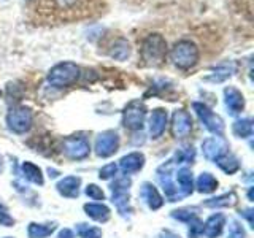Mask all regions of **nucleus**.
Instances as JSON below:
<instances>
[{"label":"nucleus","instance_id":"f257e3e1","mask_svg":"<svg viewBox=\"0 0 254 238\" xmlns=\"http://www.w3.org/2000/svg\"><path fill=\"white\" fill-rule=\"evenodd\" d=\"M198 48L194 42L190 40H180L173 45L170 50V59L175 63V67L181 70H189L192 68L198 62Z\"/></svg>","mask_w":254,"mask_h":238},{"label":"nucleus","instance_id":"f03ea898","mask_svg":"<svg viewBox=\"0 0 254 238\" xmlns=\"http://www.w3.org/2000/svg\"><path fill=\"white\" fill-rule=\"evenodd\" d=\"M167 56V42L161 34H151L141 43V59L148 65H159Z\"/></svg>","mask_w":254,"mask_h":238},{"label":"nucleus","instance_id":"7ed1b4c3","mask_svg":"<svg viewBox=\"0 0 254 238\" xmlns=\"http://www.w3.org/2000/svg\"><path fill=\"white\" fill-rule=\"evenodd\" d=\"M79 67L73 62H61L58 65H54L50 73H48V83L53 87H68L75 84L79 78Z\"/></svg>","mask_w":254,"mask_h":238},{"label":"nucleus","instance_id":"20e7f679","mask_svg":"<svg viewBox=\"0 0 254 238\" xmlns=\"http://www.w3.org/2000/svg\"><path fill=\"white\" fill-rule=\"evenodd\" d=\"M32 122H34V116H32V111L26 107H13L6 115L8 129L14 133L29 132Z\"/></svg>","mask_w":254,"mask_h":238},{"label":"nucleus","instance_id":"39448f33","mask_svg":"<svg viewBox=\"0 0 254 238\" xmlns=\"http://www.w3.org/2000/svg\"><path fill=\"white\" fill-rule=\"evenodd\" d=\"M146 118V107L140 100H133L127 105L123 111V124L126 129L140 130L145 124Z\"/></svg>","mask_w":254,"mask_h":238},{"label":"nucleus","instance_id":"423d86ee","mask_svg":"<svg viewBox=\"0 0 254 238\" xmlns=\"http://www.w3.org/2000/svg\"><path fill=\"white\" fill-rule=\"evenodd\" d=\"M192 108L195 111V115L198 116V119L202 121V124L205 125L206 130L218 135V137H222V133H224V121H222L218 115H214L208 107L203 105L200 102H195Z\"/></svg>","mask_w":254,"mask_h":238},{"label":"nucleus","instance_id":"0eeeda50","mask_svg":"<svg viewBox=\"0 0 254 238\" xmlns=\"http://www.w3.org/2000/svg\"><path fill=\"white\" fill-rule=\"evenodd\" d=\"M64 153L73 161H83L91 153L89 141L84 137H70L64 141Z\"/></svg>","mask_w":254,"mask_h":238},{"label":"nucleus","instance_id":"6e6552de","mask_svg":"<svg viewBox=\"0 0 254 238\" xmlns=\"http://www.w3.org/2000/svg\"><path fill=\"white\" fill-rule=\"evenodd\" d=\"M119 148V137L113 130L102 132L97 140H95V153L99 157H110L113 156Z\"/></svg>","mask_w":254,"mask_h":238},{"label":"nucleus","instance_id":"1a4fd4ad","mask_svg":"<svg viewBox=\"0 0 254 238\" xmlns=\"http://www.w3.org/2000/svg\"><path fill=\"white\" fill-rule=\"evenodd\" d=\"M192 130V118L185 110L175 111L172 116V132L175 138H186Z\"/></svg>","mask_w":254,"mask_h":238},{"label":"nucleus","instance_id":"9d476101","mask_svg":"<svg viewBox=\"0 0 254 238\" xmlns=\"http://www.w3.org/2000/svg\"><path fill=\"white\" fill-rule=\"evenodd\" d=\"M202 149H203V154H205L206 159H210V161H216L219 156L227 153L229 145H227V141L222 137L214 135V137L206 138L202 143Z\"/></svg>","mask_w":254,"mask_h":238},{"label":"nucleus","instance_id":"9b49d317","mask_svg":"<svg viewBox=\"0 0 254 238\" xmlns=\"http://www.w3.org/2000/svg\"><path fill=\"white\" fill-rule=\"evenodd\" d=\"M167 122H169V115L164 108H156L149 116V133L153 138L162 137L165 132Z\"/></svg>","mask_w":254,"mask_h":238},{"label":"nucleus","instance_id":"f8f14e48","mask_svg":"<svg viewBox=\"0 0 254 238\" xmlns=\"http://www.w3.org/2000/svg\"><path fill=\"white\" fill-rule=\"evenodd\" d=\"M224 102L230 115L242 113L245 108V97L243 94L237 89V87L229 86L224 89Z\"/></svg>","mask_w":254,"mask_h":238},{"label":"nucleus","instance_id":"ddd939ff","mask_svg":"<svg viewBox=\"0 0 254 238\" xmlns=\"http://www.w3.org/2000/svg\"><path fill=\"white\" fill-rule=\"evenodd\" d=\"M226 226V216L221 213H216L206 219V222L203 224V235L206 238H216L222 234Z\"/></svg>","mask_w":254,"mask_h":238},{"label":"nucleus","instance_id":"4468645a","mask_svg":"<svg viewBox=\"0 0 254 238\" xmlns=\"http://www.w3.org/2000/svg\"><path fill=\"white\" fill-rule=\"evenodd\" d=\"M119 165H121V170L127 175H133L137 173L143 169V165H145V156L141 153H130L124 156L121 161H119Z\"/></svg>","mask_w":254,"mask_h":238},{"label":"nucleus","instance_id":"2eb2a0df","mask_svg":"<svg viewBox=\"0 0 254 238\" xmlns=\"http://www.w3.org/2000/svg\"><path fill=\"white\" fill-rule=\"evenodd\" d=\"M79 186H81V178L65 177L58 182V190L61 195L67 198H76L79 195Z\"/></svg>","mask_w":254,"mask_h":238},{"label":"nucleus","instance_id":"dca6fc26","mask_svg":"<svg viewBox=\"0 0 254 238\" xmlns=\"http://www.w3.org/2000/svg\"><path fill=\"white\" fill-rule=\"evenodd\" d=\"M141 197H143V200L148 203V206L151 210H159L164 205L162 195L159 194V190L156 189V186H153L151 182H143Z\"/></svg>","mask_w":254,"mask_h":238},{"label":"nucleus","instance_id":"f3484780","mask_svg":"<svg viewBox=\"0 0 254 238\" xmlns=\"http://www.w3.org/2000/svg\"><path fill=\"white\" fill-rule=\"evenodd\" d=\"M177 184L180 186L178 189L181 190V195H189L194 190V178L192 172L188 167H183L177 173Z\"/></svg>","mask_w":254,"mask_h":238},{"label":"nucleus","instance_id":"a211bd4d","mask_svg":"<svg viewBox=\"0 0 254 238\" xmlns=\"http://www.w3.org/2000/svg\"><path fill=\"white\" fill-rule=\"evenodd\" d=\"M84 211L91 219L97 222H107L110 219V208L103 203H86Z\"/></svg>","mask_w":254,"mask_h":238},{"label":"nucleus","instance_id":"6ab92c4d","mask_svg":"<svg viewBox=\"0 0 254 238\" xmlns=\"http://www.w3.org/2000/svg\"><path fill=\"white\" fill-rule=\"evenodd\" d=\"M130 51L132 50H130L129 42L124 38H118L116 42L110 46L108 54H110V58L115 60H126L130 56Z\"/></svg>","mask_w":254,"mask_h":238},{"label":"nucleus","instance_id":"aec40b11","mask_svg":"<svg viewBox=\"0 0 254 238\" xmlns=\"http://www.w3.org/2000/svg\"><path fill=\"white\" fill-rule=\"evenodd\" d=\"M56 230L54 222H48V224H37V222H32L27 227V234L29 238H46L50 237Z\"/></svg>","mask_w":254,"mask_h":238},{"label":"nucleus","instance_id":"412c9836","mask_svg":"<svg viewBox=\"0 0 254 238\" xmlns=\"http://www.w3.org/2000/svg\"><path fill=\"white\" fill-rule=\"evenodd\" d=\"M235 203H237V194L227 192V194H222L219 197L206 200L205 206H208V208H229V206H234Z\"/></svg>","mask_w":254,"mask_h":238},{"label":"nucleus","instance_id":"4be33fe9","mask_svg":"<svg viewBox=\"0 0 254 238\" xmlns=\"http://www.w3.org/2000/svg\"><path fill=\"white\" fill-rule=\"evenodd\" d=\"M214 162H216L219 169L224 172V173H227V175H232V173L240 170V164H238V159L235 156H232V154H229V153L219 156Z\"/></svg>","mask_w":254,"mask_h":238},{"label":"nucleus","instance_id":"5701e85b","mask_svg":"<svg viewBox=\"0 0 254 238\" xmlns=\"http://www.w3.org/2000/svg\"><path fill=\"white\" fill-rule=\"evenodd\" d=\"M218 187V179L211 173H202L197 179V190L202 194H211Z\"/></svg>","mask_w":254,"mask_h":238},{"label":"nucleus","instance_id":"b1692460","mask_svg":"<svg viewBox=\"0 0 254 238\" xmlns=\"http://www.w3.org/2000/svg\"><path fill=\"white\" fill-rule=\"evenodd\" d=\"M234 71H235V67L232 63H224V65L213 68L211 73L206 76V79H208V81H213V83H221V81H224V79H227L229 76H232Z\"/></svg>","mask_w":254,"mask_h":238},{"label":"nucleus","instance_id":"393cba45","mask_svg":"<svg viewBox=\"0 0 254 238\" xmlns=\"http://www.w3.org/2000/svg\"><path fill=\"white\" fill-rule=\"evenodd\" d=\"M232 132L238 138H250L253 135V121L248 118L238 119L232 125Z\"/></svg>","mask_w":254,"mask_h":238},{"label":"nucleus","instance_id":"a878e982","mask_svg":"<svg viewBox=\"0 0 254 238\" xmlns=\"http://www.w3.org/2000/svg\"><path fill=\"white\" fill-rule=\"evenodd\" d=\"M22 173L24 177H26V179L35 182V184H43V173L42 170H40V167H37L35 164L32 162H24L22 164Z\"/></svg>","mask_w":254,"mask_h":238},{"label":"nucleus","instance_id":"bb28decb","mask_svg":"<svg viewBox=\"0 0 254 238\" xmlns=\"http://www.w3.org/2000/svg\"><path fill=\"white\" fill-rule=\"evenodd\" d=\"M197 208H190V206H186V208H178V210H175L172 211V218L175 219H178L181 222H189V221H192L194 218H197Z\"/></svg>","mask_w":254,"mask_h":238},{"label":"nucleus","instance_id":"cd10ccee","mask_svg":"<svg viewBox=\"0 0 254 238\" xmlns=\"http://www.w3.org/2000/svg\"><path fill=\"white\" fill-rule=\"evenodd\" d=\"M76 234L81 238H102V230L97 227H89L87 224H78Z\"/></svg>","mask_w":254,"mask_h":238},{"label":"nucleus","instance_id":"c85d7f7f","mask_svg":"<svg viewBox=\"0 0 254 238\" xmlns=\"http://www.w3.org/2000/svg\"><path fill=\"white\" fill-rule=\"evenodd\" d=\"M194 157H195V151H194L192 146H185V148L178 149V153H177V161H178V164L192 162Z\"/></svg>","mask_w":254,"mask_h":238},{"label":"nucleus","instance_id":"c756f323","mask_svg":"<svg viewBox=\"0 0 254 238\" xmlns=\"http://www.w3.org/2000/svg\"><path fill=\"white\" fill-rule=\"evenodd\" d=\"M203 235V222L194 218L192 221H189V237L190 238H200Z\"/></svg>","mask_w":254,"mask_h":238},{"label":"nucleus","instance_id":"7c9ffc66","mask_svg":"<svg viewBox=\"0 0 254 238\" xmlns=\"http://www.w3.org/2000/svg\"><path fill=\"white\" fill-rule=\"evenodd\" d=\"M110 187H111V190H113V194H116V192H127L129 187H130V178H127V175H126V177L118 178Z\"/></svg>","mask_w":254,"mask_h":238},{"label":"nucleus","instance_id":"2f4dec72","mask_svg":"<svg viewBox=\"0 0 254 238\" xmlns=\"http://www.w3.org/2000/svg\"><path fill=\"white\" fill-rule=\"evenodd\" d=\"M227 238H245V229L240 222H237V221L230 222Z\"/></svg>","mask_w":254,"mask_h":238},{"label":"nucleus","instance_id":"473e14b6","mask_svg":"<svg viewBox=\"0 0 254 238\" xmlns=\"http://www.w3.org/2000/svg\"><path fill=\"white\" fill-rule=\"evenodd\" d=\"M14 224V219L11 218V214L8 213V208L0 203V226H5V227H11Z\"/></svg>","mask_w":254,"mask_h":238},{"label":"nucleus","instance_id":"72a5a7b5","mask_svg":"<svg viewBox=\"0 0 254 238\" xmlns=\"http://www.w3.org/2000/svg\"><path fill=\"white\" fill-rule=\"evenodd\" d=\"M86 195L89 198H92V200H103V198H105L103 190L95 184H89L86 187Z\"/></svg>","mask_w":254,"mask_h":238},{"label":"nucleus","instance_id":"f704fd0d","mask_svg":"<svg viewBox=\"0 0 254 238\" xmlns=\"http://www.w3.org/2000/svg\"><path fill=\"white\" fill-rule=\"evenodd\" d=\"M116 172H118V165L116 164H108V165L103 167V169H100L99 177H100V179H110V178L115 177Z\"/></svg>","mask_w":254,"mask_h":238},{"label":"nucleus","instance_id":"c9c22d12","mask_svg":"<svg viewBox=\"0 0 254 238\" xmlns=\"http://www.w3.org/2000/svg\"><path fill=\"white\" fill-rule=\"evenodd\" d=\"M53 2L58 5L59 10H68V8H71L73 5H76L78 0H53Z\"/></svg>","mask_w":254,"mask_h":238},{"label":"nucleus","instance_id":"e433bc0d","mask_svg":"<svg viewBox=\"0 0 254 238\" xmlns=\"http://www.w3.org/2000/svg\"><path fill=\"white\" fill-rule=\"evenodd\" d=\"M59 238H75V234L70 229H64L59 232Z\"/></svg>","mask_w":254,"mask_h":238},{"label":"nucleus","instance_id":"4c0bfd02","mask_svg":"<svg viewBox=\"0 0 254 238\" xmlns=\"http://www.w3.org/2000/svg\"><path fill=\"white\" fill-rule=\"evenodd\" d=\"M161 238H181L178 234L172 232V230H164V232L161 234Z\"/></svg>","mask_w":254,"mask_h":238},{"label":"nucleus","instance_id":"58836bf2","mask_svg":"<svg viewBox=\"0 0 254 238\" xmlns=\"http://www.w3.org/2000/svg\"><path fill=\"white\" fill-rule=\"evenodd\" d=\"M242 214H243V216H246V219H248V222H250V226L253 227V211L251 210H245Z\"/></svg>","mask_w":254,"mask_h":238},{"label":"nucleus","instance_id":"ea45409f","mask_svg":"<svg viewBox=\"0 0 254 238\" xmlns=\"http://www.w3.org/2000/svg\"><path fill=\"white\" fill-rule=\"evenodd\" d=\"M3 170V162H2V157H0V172Z\"/></svg>","mask_w":254,"mask_h":238},{"label":"nucleus","instance_id":"a19ab883","mask_svg":"<svg viewBox=\"0 0 254 238\" xmlns=\"http://www.w3.org/2000/svg\"><path fill=\"white\" fill-rule=\"evenodd\" d=\"M0 97H2V91H0Z\"/></svg>","mask_w":254,"mask_h":238},{"label":"nucleus","instance_id":"79ce46f5","mask_svg":"<svg viewBox=\"0 0 254 238\" xmlns=\"http://www.w3.org/2000/svg\"><path fill=\"white\" fill-rule=\"evenodd\" d=\"M6 238H11V237H6Z\"/></svg>","mask_w":254,"mask_h":238}]
</instances>
